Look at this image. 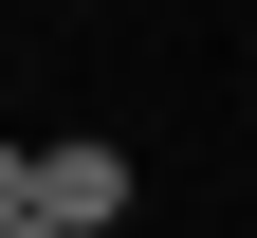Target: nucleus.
Instances as JSON below:
<instances>
[{
    "label": "nucleus",
    "instance_id": "f03ea898",
    "mask_svg": "<svg viewBox=\"0 0 257 238\" xmlns=\"http://www.w3.org/2000/svg\"><path fill=\"white\" fill-rule=\"evenodd\" d=\"M0 220H37V147H0Z\"/></svg>",
    "mask_w": 257,
    "mask_h": 238
},
{
    "label": "nucleus",
    "instance_id": "f257e3e1",
    "mask_svg": "<svg viewBox=\"0 0 257 238\" xmlns=\"http://www.w3.org/2000/svg\"><path fill=\"white\" fill-rule=\"evenodd\" d=\"M37 220L55 238H110L128 220V147H37Z\"/></svg>",
    "mask_w": 257,
    "mask_h": 238
},
{
    "label": "nucleus",
    "instance_id": "7ed1b4c3",
    "mask_svg": "<svg viewBox=\"0 0 257 238\" xmlns=\"http://www.w3.org/2000/svg\"><path fill=\"white\" fill-rule=\"evenodd\" d=\"M0 238H55V220H0Z\"/></svg>",
    "mask_w": 257,
    "mask_h": 238
}]
</instances>
